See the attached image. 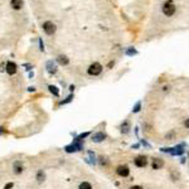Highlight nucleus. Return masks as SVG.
<instances>
[{"label": "nucleus", "mask_w": 189, "mask_h": 189, "mask_svg": "<svg viewBox=\"0 0 189 189\" xmlns=\"http://www.w3.org/2000/svg\"><path fill=\"white\" fill-rule=\"evenodd\" d=\"M101 71H102V66L100 63H93V64H91L90 68H88V74H91V76H97L101 73Z\"/></svg>", "instance_id": "nucleus-2"}, {"label": "nucleus", "mask_w": 189, "mask_h": 189, "mask_svg": "<svg viewBox=\"0 0 189 189\" xmlns=\"http://www.w3.org/2000/svg\"><path fill=\"white\" fill-rule=\"evenodd\" d=\"M15 166H16V170H15V171H16V173H20V171H22V169H23V168H22V166L19 165V163H16V164H15Z\"/></svg>", "instance_id": "nucleus-16"}, {"label": "nucleus", "mask_w": 189, "mask_h": 189, "mask_svg": "<svg viewBox=\"0 0 189 189\" xmlns=\"http://www.w3.org/2000/svg\"><path fill=\"white\" fill-rule=\"evenodd\" d=\"M12 187H13V183H9V184H6V185H5V189H10Z\"/></svg>", "instance_id": "nucleus-18"}, {"label": "nucleus", "mask_w": 189, "mask_h": 189, "mask_svg": "<svg viewBox=\"0 0 189 189\" xmlns=\"http://www.w3.org/2000/svg\"><path fill=\"white\" fill-rule=\"evenodd\" d=\"M139 110H140V102H139V104H137V105L135 106V108H134V112H137V111H139Z\"/></svg>", "instance_id": "nucleus-17"}, {"label": "nucleus", "mask_w": 189, "mask_h": 189, "mask_svg": "<svg viewBox=\"0 0 189 189\" xmlns=\"http://www.w3.org/2000/svg\"><path fill=\"white\" fill-rule=\"evenodd\" d=\"M49 91L52 92L54 96H59V91H58V88L56 86H49Z\"/></svg>", "instance_id": "nucleus-12"}, {"label": "nucleus", "mask_w": 189, "mask_h": 189, "mask_svg": "<svg viewBox=\"0 0 189 189\" xmlns=\"http://www.w3.org/2000/svg\"><path fill=\"white\" fill-rule=\"evenodd\" d=\"M135 164H136V166H139V168L145 166V165H146V158H145V156H139V158H136V159H135Z\"/></svg>", "instance_id": "nucleus-6"}, {"label": "nucleus", "mask_w": 189, "mask_h": 189, "mask_svg": "<svg viewBox=\"0 0 189 189\" xmlns=\"http://www.w3.org/2000/svg\"><path fill=\"white\" fill-rule=\"evenodd\" d=\"M105 134H102V132H97V134H95L93 137H92V140H93L95 143H100V141H102V140H105Z\"/></svg>", "instance_id": "nucleus-10"}, {"label": "nucleus", "mask_w": 189, "mask_h": 189, "mask_svg": "<svg viewBox=\"0 0 189 189\" xmlns=\"http://www.w3.org/2000/svg\"><path fill=\"white\" fill-rule=\"evenodd\" d=\"M131 189H143V188L141 187H132Z\"/></svg>", "instance_id": "nucleus-20"}, {"label": "nucleus", "mask_w": 189, "mask_h": 189, "mask_svg": "<svg viewBox=\"0 0 189 189\" xmlns=\"http://www.w3.org/2000/svg\"><path fill=\"white\" fill-rule=\"evenodd\" d=\"M12 8L13 9H15V10H19V9H22V6H23V0H12Z\"/></svg>", "instance_id": "nucleus-7"}, {"label": "nucleus", "mask_w": 189, "mask_h": 189, "mask_svg": "<svg viewBox=\"0 0 189 189\" xmlns=\"http://www.w3.org/2000/svg\"><path fill=\"white\" fill-rule=\"evenodd\" d=\"M80 189H92V185L87 181H83L81 185H80Z\"/></svg>", "instance_id": "nucleus-13"}, {"label": "nucleus", "mask_w": 189, "mask_h": 189, "mask_svg": "<svg viewBox=\"0 0 189 189\" xmlns=\"http://www.w3.org/2000/svg\"><path fill=\"white\" fill-rule=\"evenodd\" d=\"M183 153V149H181V146H178L175 147V150H171V154H175V155H179V154Z\"/></svg>", "instance_id": "nucleus-14"}, {"label": "nucleus", "mask_w": 189, "mask_h": 189, "mask_svg": "<svg viewBox=\"0 0 189 189\" xmlns=\"http://www.w3.org/2000/svg\"><path fill=\"white\" fill-rule=\"evenodd\" d=\"M126 54H129V56H132V54H136V50L134 49V48H130L128 52H126Z\"/></svg>", "instance_id": "nucleus-15"}, {"label": "nucleus", "mask_w": 189, "mask_h": 189, "mask_svg": "<svg viewBox=\"0 0 189 189\" xmlns=\"http://www.w3.org/2000/svg\"><path fill=\"white\" fill-rule=\"evenodd\" d=\"M68 62H70V59H68L66 56H59V57H58V63H59V64L66 66V64H68Z\"/></svg>", "instance_id": "nucleus-11"}, {"label": "nucleus", "mask_w": 189, "mask_h": 189, "mask_svg": "<svg viewBox=\"0 0 189 189\" xmlns=\"http://www.w3.org/2000/svg\"><path fill=\"white\" fill-rule=\"evenodd\" d=\"M163 165H164V161L161 160V159H158V158H155V159L153 160V169H160Z\"/></svg>", "instance_id": "nucleus-8"}, {"label": "nucleus", "mask_w": 189, "mask_h": 189, "mask_svg": "<svg viewBox=\"0 0 189 189\" xmlns=\"http://www.w3.org/2000/svg\"><path fill=\"white\" fill-rule=\"evenodd\" d=\"M43 29H44V32H46L47 34L52 35V34L56 32V25H54L52 22H46L43 24Z\"/></svg>", "instance_id": "nucleus-3"}, {"label": "nucleus", "mask_w": 189, "mask_h": 189, "mask_svg": "<svg viewBox=\"0 0 189 189\" xmlns=\"http://www.w3.org/2000/svg\"><path fill=\"white\" fill-rule=\"evenodd\" d=\"M39 46H40V50H43V49H44V47H43V43H42V39H39Z\"/></svg>", "instance_id": "nucleus-19"}, {"label": "nucleus", "mask_w": 189, "mask_h": 189, "mask_svg": "<svg viewBox=\"0 0 189 189\" xmlns=\"http://www.w3.org/2000/svg\"><path fill=\"white\" fill-rule=\"evenodd\" d=\"M163 13L168 16H171L175 13V5L171 0H168L165 4L163 5Z\"/></svg>", "instance_id": "nucleus-1"}, {"label": "nucleus", "mask_w": 189, "mask_h": 189, "mask_svg": "<svg viewBox=\"0 0 189 189\" xmlns=\"http://www.w3.org/2000/svg\"><path fill=\"white\" fill-rule=\"evenodd\" d=\"M47 68H48V72H49L50 74H53V73H56V72H57V66L53 63L52 61L47 63Z\"/></svg>", "instance_id": "nucleus-9"}, {"label": "nucleus", "mask_w": 189, "mask_h": 189, "mask_svg": "<svg viewBox=\"0 0 189 189\" xmlns=\"http://www.w3.org/2000/svg\"><path fill=\"white\" fill-rule=\"evenodd\" d=\"M6 72H8L9 74H14L16 72V64L14 62H8V63H6Z\"/></svg>", "instance_id": "nucleus-5"}, {"label": "nucleus", "mask_w": 189, "mask_h": 189, "mask_svg": "<svg viewBox=\"0 0 189 189\" xmlns=\"http://www.w3.org/2000/svg\"><path fill=\"white\" fill-rule=\"evenodd\" d=\"M129 173H130V170L126 165H121V166L117 168V174L120 175V177H128Z\"/></svg>", "instance_id": "nucleus-4"}]
</instances>
